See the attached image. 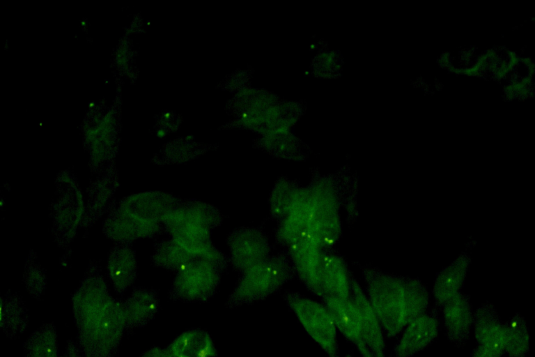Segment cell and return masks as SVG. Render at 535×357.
Masks as SVG:
<instances>
[{
  "mask_svg": "<svg viewBox=\"0 0 535 357\" xmlns=\"http://www.w3.org/2000/svg\"><path fill=\"white\" fill-rule=\"evenodd\" d=\"M295 275L290 259L285 253L270 255L240 274L224 305L234 309L262 301L279 291Z\"/></svg>",
  "mask_w": 535,
  "mask_h": 357,
  "instance_id": "6da1fadb",
  "label": "cell"
},
{
  "mask_svg": "<svg viewBox=\"0 0 535 357\" xmlns=\"http://www.w3.org/2000/svg\"><path fill=\"white\" fill-rule=\"evenodd\" d=\"M83 357H116L126 332L123 301L111 297L77 329Z\"/></svg>",
  "mask_w": 535,
  "mask_h": 357,
  "instance_id": "7a4b0ae2",
  "label": "cell"
},
{
  "mask_svg": "<svg viewBox=\"0 0 535 357\" xmlns=\"http://www.w3.org/2000/svg\"><path fill=\"white\" fill-rule=\"evenodd\" d=\"M367 298L388 337H394L406 325L404 277L375 268L364 271Z\"/></svg>",
  "mask_w": 535,
  "mask_h": 357,
  "instance_id": "3957f363",
  "label": "cell"
},
{
  "mask_svg": "<svg viewBox=\"0 0 535 357\" xmlns=\"http://www.w3.org/2000/svg\"><path fill=\"white\" fill-rule=\"evenodd\" d=\"M311 199L310 236L324 250L339 240L341 232L340 198L334 181L318 177L309 185Z\"/></svg>",
  "mask_w": 535,
  "mask_h": 357,
  "instance_id": "277c9868",
  "label": "cell"
},
{
  "mask_svg": "<svg viewBox=\"0 0 535 357\" xmlns=\"http://www.w3.org/2000/svg\"><path fill=\"white\" fill-rule=\"evenodd\" d=\"M288 307L328 357H340L337 329L326 307L320 303L290 291L284 294Z\"/></svg>",
  "mask_w": 535,
  "mask_h": 357,
  "instance_id": "5b68a950",
  "label": "cell"
},
{
  "mask_svg": "<svg viewBox=\"0 0 535 357\" xmlns=\"http://www.w3.org/2000/svg\"><path fill=\"white\" fill-rule=\"evenodd\" d=\"M223 271L202 259H194L178 271L169 291L173 302L205 303L217 292Z\"/></svg>",
  "mask_w": 535,
  "mask_h": 357,
  "instance_id": "8992f818",
  "label": "cell"
},
{
  "mask_svg": "<svg viewBox=\"0 0 535 357\" xmlns=\"http://www.w3.org/2000/svg\"><path fill=\"white\" fill-rule=\"evenodd\" d=\"M72 176L61 173L58 176L56 199L52 209L53 233L62 247L68 246L73 239L85 208L81 192Z\"/></svg>",
  "mask_w": 535,
  "mask_h": 357,
  "instance_id": "52a82bcc",
  "label": "cell"
},
{
  "mask_svg": "<svg viewBox=\"0 0 535 357\" xmlns=\"http://www.w3.org/2000/svg\"><path fill=\"white\" fill-rule=\"evenodd\" d=\"M226 242L230 252L229 265L239 275L270 256L269 240L262 226L235 227Z\"/></svg>",
  "mask_w": 535,
  "mask_h": 357,
  "instance_id": "ba28073f",
  "label": "cell"
},
{
  "mask_svg": "<svg viewBox=\"0 0 535 357\" xmlns=\"http://www.w3.org/2000/svg\"><path fill=\"white\" fill-rule=\"evenodd\" d=\"M164 228L171 238L194 258L207 260L223 271L227 269L228 256L213 244L210 230L187 222H176Z\"/></svg>",
  "mask_w": 535,
  "mask_h": 357,
  "instance_id": "9c48e42d",
  "label": "cell"
},
{
  "mask_svg": "<svg viewBox=\"0 0 535 357\" xmlns=\"http://www.w3.org/2000/svg\"><path fill=\"white\" fill-rule=\"evenodd\" d=\"M112 297L103 276L91 268L72 295V311L77 329Z\"/></svg>",
  "mask_w": 535,
  "mask_h": 357,
  "instance_id": "30bf717a",
  "label": "cell"
},
{
  "mask_svg": "<svg viewBox=\"0 0 535 357\" xmlns=\"http://www.w3.org/2000/svg\"><path fill=\"white\" fill-rule=\"evenodd\" d=\"M325 250L310 236L288 248L295 274L313 294L320 296V276Z\"/></svg>",
  "mask_w": 535,
  "mask_h": 357,
  "instance_id": "8fae6325",
  "label": "cell"
},
{
  "mask_svg": "<svg viewBox=\"0 0 535 357\" xmlns=\"http://www.w3.org/2000/svg\"><path fill=\"white\" fill-rule=\"evenodd\" d=\"M102 229L108 238L126 244L139 238H153L164 231L162 223L143 220L118 206L108 215Z\"/></svg>",
  "mask_w": 535,
  "mask_h": 357,
  "instance_id": "7c38bea8",
  "label": "cell"
},
{
  "mask_svg": "<svg viewBox=\"0 0 535 357\" xmlns=\"http://www.w3.org/2000/svg\"><path fill=\"white\" fill-rule=\"evenodd\" d=\"M183 201L169 192L149 190L124 197L118 207L143 220L161 223L164 217Z\"/></svg>",
  "mask_w": 535,
  "mask_h": 357,
  "instance_id": "4fadbf2b",
  "label": "cell"
},
{
  "mask_svg": "<svg viewBox=\"0 0 535 357\" xmlns=\"http://www.w3.org/2000/svg\"><path fill=\"white\" fill-rule=\"evenodd\" d=\"M311 199L309 186L300 187L288 215L278 222L276 241L287 248L310 236Z\"/></svg>",
  "mask_w": 535,
  "mask_h": 357,
  "instance_id": "5bb4252c",
  "label": "cell"
},
{
  "mask_svg": "<svg viewBox=\"0 0 535 357\" xmlns=\"http://www.w3.org/2000/svg\"><path fill=\"white\" fill-rule=\"evenodd\" d=\"M394 349V357H412L427 347L437 336L439 317L436 307L406 324Z\"/></svg>",
  "mask_w": 535,
  "mask_h": 357,
  "instance_id": "9a60e30c",
  "label": "cell"
},
{
  "mask_svg": "<svg viewBox=\"0 0 535 357\" xmlns=\"http://www.w3.org/2000/svg\"><path fill=\"white\" fill-rule=\"evenodd\" d=\"M337 330L352 343L362 356L372 354L362 338L361 323L358 309L351 298H322Z\"/></svg>",
  "mask_w": 535,
  "mask_h": 357,
  "instance_id": "2e32d148",
  "label": "cell"
},
{
  "mask_svg": "<svg viewBox=\"0 0 535 357\" xmlns=\"http://www.w3.org/2000/svg\"><path fill=\"white\" fill-rule=\"evenodd\" d=\"M350 290V298L359 311L364 343L373 354L385 357V343L380 322L360 284L351 277Z\"/></svg>",
  "mask_w": 535,
  "mask_h": 357,
  "instance_id": "e0dca14e",
  "label": "cell"
},
{
  "mask_svg": "<svg viewBox=\"0 0 535 357\" xmlns=\"http://www.w3.org/2000/svg\"><path fill=\"white\" fill-rule=\"evenodd\" d=\"M472 326L475 339L479 345L496 354H504V322L492 303L487 301L477 307L473 313Z\"/></svg>",
  "mask_w": 535,
  "mask_h": 357,
  "instance_id": "ac0fdd59",
  "label": "cell"
},
{
  "mask_svg": "<svg viewBox=\"0 0 535 357\" xmlns=\"http://www.w3.org/2000/svg\"><path fill=\"white\" fill-rule=\"evenodd\" d=\"M442 309L447 338L457 346H463L470 338L473 323L470 296L459 292Z\"/></svg>",
  "mask_w": 535,
  "mask_h": 357,
  "instance_id": "d6986e66",
  "label": "cell"
},
{
  "mask_svg": "<svg viewBox=\"0 0 535 357\" xmlns=\"http://www.w3.org/2000/svg\"><path fill=\"white\" fill-rule=\"evenodd\" d=\"M160 300L155 289L135 287L130 295L123 301L125 317L126 332L141 328L153 321L159 312Z\"/></svg>",
  "mask_w": 535,
  "mask_h": 357,
  "instance_id": "ffe728a7",
  "label": "cell"
},
{
  "mask_svg": "<svg viewBox=\"0 0 535 357\" xmlns=\"http://www.w3.org/2000/svg\"><path fill=\"white\" fill-rule=\"evenodd\" d=\"M179 222L192 223L212 231L222 224L224 215L211 204L194 198L184 199L179 206L164 217L161 223L165 227Z\"/></svg>",
  "mask_w": 535,
  "mask_h": 357,
  "instance_id": "44dd1931",
  "label": "cell"
},
{
  "mask_svg": "<svg viewBox=\"0 0 535 357\" xmlns=\"http://www.w3.org/2000/svg\"><path fill=\"white\" fill-rule=\"evenodd\" d=\"M107 269L115 292L124 294L137 278L135 252L128 244L117 243L109 253Z\"/></svg>",
  "mask_w": 535,
  "mask_h": 357,
  "instance_id": "7402d4cb",
  "label": "cell"
},
{
  "mask_svg": "<svg viewBox=\"0 0 535 357\" xmlns=\"http://www.w3.org/2000/svg\"><path fill=\"white\" fill-rule=\"evenodd\" d=\"M350 276L343 259L325 250L320 276V298H350Z\"/></svg>",
  "mask_w": 535,
  "mask_h": 357,
  "instance_id": "603a6c76",
  "label": "cell"
},
{
  "mask_svg": "<svg viewBox=\"0 0 535 357\" xmlns=\"http://www.w3.org/2000/svg\"><path fill=\"white\" fill-rule=\"evenodd\" d=\"M470 261V256L463 252L437 274L432 289L437 307L442 308L460 292Z\"/></svg>",
  "mask_w": 535,
  "mask_h": 357,
  "instance_id": "cb8c5ba5",
  "label": "cell"
},
{
  "mask_svg": "<svg viewBox=\"0 0 535 357\" xmlns=\"http://www.w3.org/2000/svg\"><path fill=\"white\" fill-rule=\"evenodd\" d=\"M118 188V175L112 168L107 169L94 181L88 192L82 225L96 221L106 211Z\"/></svg>",
  "mask_w": 535,
  "mask_h": 357,
  "instance_id": "d4e9b609",
  "label": "cell"
},
{
  "mask_svg": "<svg viewBox=\"0 0 535 357\" xmlns=\"http://www.w3.org/2000/svg\"><path fill=\"white\" fill-rule=\"evenodd\" d=\"M30 317L22 298L6 291L0 298V329L10 340H16L27 330Z\"/></svg>",
  "mask_w": 535,
  "mask_h": 357,
  "instance_id": "484cf974",
  "label": "cell"
},
{
  "mask_svg": "<svg viewBox=\"0 0 535 357\" xmlns=\"http://www.w3.org/2000/svg\"><path fill=\"white\" fill-rule=\"evenodd\" d=\"M166 348L178 357H217L218 351L210 334L200 328L187 329Z\"/></svg>",
  "mask_w": 535,
  "mask_h": 357,
  "instance_id": "4316f807",
  "label": "cell"
},
{
  "mask_svg": "<svg viewBox=\"0 0 535 357\" xmlns=\"http://www.w3.org/2000/svg\"><path fill=\"white\" fill-rule=\"evenodd\" d=\"M23 357H59L56 326L53 321L43 323L26 339L22 348Z\"/></svg>",
  "mask_w": 535,
  "mask_h": 357,
  "instance_id": "83f0119b",
  "label": "cell"
},
{
  "mask_svg": "<svg viewBox=\"0 0 535 357\" xmlns=\"http://www.w3.org/2000/svg\"><path fill=\"white\" fill-rule=\"evenodd\" d=\"M194 259L171 237L158 242L150 257L153 266L176 273Z\"/></svg>",
  "mask_w": 535,
  "mask_h": 357,
  "instance_id": "f1b7e54d",
  "label": "cell"
},
{
  "mask_svg": "<svg viewBox=\"0 0 535 357\" xmlns=\"http://www.w3.org/2000/svg\"><path fill=\"white\" fill-rule=\"evenodd\" d=\"M300 187L286 176L279 177L274 183L269 197L270 218L279 222L291 210Z\"/></svg>",
  "mask_w": 535,
  "mask_h": 357,
  "instance_id": "f546056e",
  "label": "cell"
},
{
  "mask_svg": "<svg viewBox=\"0 0 535 357\" xmlns=\"http://www.w3.org/2000/svg\"><path fill=\"white\" fill-rule=\"evenodd\" d=\"M504 352L509 357H527L530 337L525 317L516 312L504 322Z\"/></svg>",
  "mask_w": 535,
  "mask_h": 357,
  "instance_id": "4dcf8cb0",
  "label": "cell"
},
{
  "mask_svg": "<svg viewBox=\"0 0 535 357\" xmlns=\"http://www.w3.org/2000/svg\"><path fill=\"white\" fill-rule=\"evenodd\" d=\"M405 324L425 314L430 305L426 286L418 278L404 277Z\"/></svg>",
  "mask_w": 535,
  "mask_h": 357,
  "instance_id": "1f68e13d",
  "label": "cell"
},
{
  "mask_svg": "<svg viewBox=\"0 0 535 357\" xmlns=\"http://www.w3.org/2000/svg\"><path fill=\"white\" fill-rule=\"evenodd\" d=\"M23 282L28 294L36 300L44 295L47 278L45 272L34 261H28L23 275Z\"/></svg>",
  "mask_w": 535,
  "mask_h": 357,
  "instance_id": "d6a6232c",
  "label": "cell"
},
{
  "mask_svg": "<svg viewBox=\"0 0 535 357\" xmlns=\"http://www.w3.org/2000/svg\"><path fill=\"white\" fill-rule=\"evenodd\" d=\"M137 357H178L171 353L166 347L162 348L159 346H153L152 347L143 351Z\"/></svg>",
  "mask_w": 535,
  "mask_h": 357,
  "instance_id": "836d02e7",
  "label": "cell"
},
{
  "mask_svg": "<svg viewBox=\"0 0 535 357\" xmlns=\"http://www.w3.org/2000/svg\"><path fill=\"white\" fill-rule=\"evenodd\" d=\"M63 356L64 357H83L77 342L72 339L67 340Z\"/></svg>",
  "mask_w": 535,
  "mask_h": 357,
  "instance_id": "e575fe53",
  "label": "cell"
},
{
  "mask_svg": "<svg viewBox=\"0 0 535 357\" xmlns=\"http://www.w3.org/2000/svg\"><path fill=\"white\" fill-rule=\"evenodd\" d=\"M471 357H502V355L493 352L484 347L478 344L472 349Z\"/></svg>",
  "mask_w": 535,
  "mask_h": 357,
  "instance_id": "d590c367",
  "label": "cell"
},
{
  "mask_svg": "<svg viewBox=\"0 0 535 357\" xmlns=\"http://www.w3.org/2000/svg\"><path fill=\"white\" fill-rule=\"evenodd\" d=\"M345 357H354V356H353V352H352V351H349V352H348V354H347L345 356Z\"/></svg>",
  "mask_w": 535,
  "mask_h": 357,
  "instance_id": "8d00e7d4",
  "label": "cell"
},
{
  "mask_svg": "<svg viewBox=\"0 0 535 357\" xmlns=\"http://www.w3.org/2000/svg\"><path fill=\"white\" fill-rule=\"evenodd\" d=\"M362 357H379V356H375V355H374L373 354H369L366 355V356H362Z\"/></svg>",
  "mask_w": 535,
  "mask_h": 357,
  "instance_id": "74e56055",
  "label": "cell"
},
{
  "mask_svg": "<svg viewBox=\"0 0 535 357\" xmlns=\"http://www.w3.org/2000/svg\"><path fill=\"white\" fill-rule=\"evenodd\" d=\"M534 20H535V18H532V21H534Z\"/></svg>",
  "mask_w": 535,
  "mask_h": 357,
  "instance_id": "f35d334b",
  "label": "cell"
},
{
  "mask_svg": "<svg viewBox=\"0 0 535 357\" xmlns=\"http://www.w3.org/2000/svg\"><path fill=\"white\" fill-rule=\"evenodd\" d=\"M59 357H64V356H63H63H59Z\"/></svg>",
  "mask_w": 535,
  "mask_h": 357,
  "instance_id": "ab89813d",
  "label": "cell"
}]
</instances>
